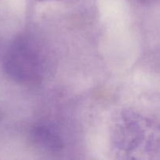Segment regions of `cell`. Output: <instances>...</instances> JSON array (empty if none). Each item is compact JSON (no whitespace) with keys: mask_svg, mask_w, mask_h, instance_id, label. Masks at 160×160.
Returning <instances> with one entry per match:
<instances>
[{"mask_svg":"<svg viewBox=\"0 0 160 160\" xmlns=\"http://www.w3.org/2000/svg\"><path fill=\"white\" fill-rule=\"evenodd\" d=\"M45 50L35 39L22 37L11 45L4 59L6 73L21 83L41 80L46 69Z\"/></svg>","mask_w":160,"mask_h":160,"instance_id":"obj_1","label":"cell"},{"mask_svg":"<svg viewBox=\"0 0 160 160\" xmlns=\"http://www.w3.org/2000/svg\"><path fill=\"white\" fill-rule=\"evenodd\" d=\"M42 1H48V0H42Z\"/></svg>","mask_w":160,"mask_h":160,"instance_id":"obj_2","label":"cell"}]
</instances>
